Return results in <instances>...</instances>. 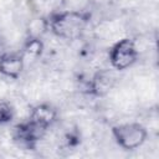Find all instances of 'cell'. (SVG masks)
Segmentation results:
<instances>
[{
    "mask_svg": "<svg viewBox=\"0 0 159 159\" xmlns=\"http://www.w3.org/2000/svg\"><path fill=\"white\" fill-rule=\"evenodd\" d=\"M48 21V30L62 40L72 41L83 36L89 15L77 10H65L52 14Z\"/></svg>",
    "mask_w": 159,
    "mask_h": 159,
    "instance_id": "6da1fadb",
    "label": "cell"
},
{
    "mask_svg": "<svg viewBox=\"0 0 159 159\" xmlns=\"http://www.w3.org/2000/svg\"><path fill=\"white\" fill-rule=\"evenodd\" d=\"M112 135L116 143L125 150H134L140 148L148 137L147 128L140 123H120L112 128Z\"/></svg>",
    "mask_w": 159,
    "mask_h": 159,
    "instance_id": "7a4b0ae2",
    "label": "cell"
},
{
    "mask_svg": "<svg viewBox=\"0 0 159 159\" xmlns=\"http://www.w3.org/2000/svg\"><path fill=\"white\" fill-rule=\"evenodd\" d=\"M138 58L139 56L134 48L133 40L129 37L118 40L109 50L111 67H113L117 71H123L132 67Z\"/></svg>",
    "mask_w": 159,
    "mask_h": 159,
    "instance_id": "3957f363",
    "label": "cell"
},
{
    "mask_svg": "<svg viewBox=\"0 0 159 159\" xmlns=\"http://www.w3.org/2000/svg\"><path fill=\"white\" fill-rule=\"evenodd\" d=\"M114 71L116 70L113 67L96 71L93 73L92 78L89 80L91 94H93L96 97H104V96L109 94V92L112 89H114V87L117 86V82H118V78H117Z\"/></svg>",
    "mask_w": 159,
    "mask_h": 159,
    "instance_id": "277c9868",
    "label": "cell"
},
{
    "mask_svg": "<svg viewBox=\"0 0 159 159\" xmlns=\"http://www.w3.org/2000/svg\"><path fill=\"white\" fill-rule=\"evenodd\" d=\"M25 70V62L20 52H5L0 56V75L4 78L17 80Z\"/></svg>",
    "mask_w": 159,
    "mask_h": 159,
    "instance_id": "5b68a950",
    "label": "cell"
},
{
    "mask_svg": "<svg viewBox=\"0 0 159 159\" xmlns=\"http://www.w3.org/2000/svg\"><path fill=\"white\" fill-rule=\"evenodd\" d=\"M57 116L58 112L56 107H53L50 103H39L31 108L30 120L48 128L57 122Z\"/></svg>",
    "mask_w": 159,
    "mask_h": 159,
    "instance_id": "8992f818",
    "label": "cell"
},
{
    "mask_svg": "<svg viewBox=\"0 0 159 159\" xmlns=\"http://www.w3.org/2000/svg\"><path fill=\"white\" fill-rule=\"evenodd\" d=\"M21 56L25 62V67L30 63L34 65L37 60L41 58L43 51H45V43L42 39L39 37H27L21 47Z\"/></svg>",
    "mask_w": 159,
    "mask_h": 159,
    "instance_id": "52a82bcc",
    "label": "cell"
},
{
    "mask_svg": "<svg viewBox=\"0 0 159 159\" xmlns=\"http://www.w3.org/2000/svg\"><path fill=\"white\" fill-rule=\"evenodd\" d=\"M14 119V109L9 99H0V124H6Z\"/></svg>",
    "mask_w": 159,
    "mask_h": 159,
    "instance_id": "ba28073f",
    "label": "cell"
},
{
    "mask_svg": "<svg viewBox=\"0 0 159 159\" xmlns=\"http://www.w3.org/2000/svg\"><path fill=\"white\" fill-rule=\"evenodd\" d=\"M10 84L5 80H0V99H7L10 97Z\"/></svg>",
    "mask_w": 159,
    "mask_h": 159,
    "instance_id": "9c48e42d",
    "label": "cell"
}]
</instances>
